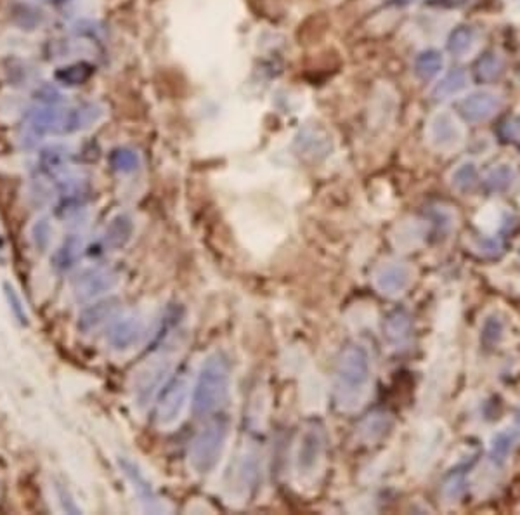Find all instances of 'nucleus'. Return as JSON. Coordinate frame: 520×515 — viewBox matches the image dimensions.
<instances>
[{
	"label": "nucleus",
	"instance_id": "obj_16",
	"mask_svg": "<svg viewBox=\"0 0 520 515\" xmlns=\"http://www.w3.org/2000/svg\"><path fill=\"white\" fill-rule=\"evenodd\" d=\"M132 234H134V221L127 213H118L107 224L103 242L108 249H124L132 240Z\"/></svg>",
	"mask_w": 520,
	"mask_h": 515
},
{
	"label": "nucleus",
	"instance_id": "obj_3",
	"mask_svg": "<svg viewBox=\"0 0 520 515\" xmlns=\"http://www.w3.org/2000/svg\"><path fill=\"white\" fill-rule=\"evenodd\" d=\"M229 443V424L212 420L203 427L189 448V467L198 476H209L222 462Z\"/></svg>",
	"mask_w": 520,
	"mask_h": 515
},
{
	"label": "nucleus",
	"instance_id": "obj_10",
	"mask_svg": "<svg viewBox=\"0 0 520 515\" xmlns=\"http://www.w3.org/2000/svg\"><path fill=\"white\" fill-rule=\"evenodd\" d=\"M372 280L380 295L389 297V299H397L410 290V286L414 282V273H413L412 266H408L406 263L387 261L375 269Z\"/></svg>",
	"mask_w": 520,
	"mask_h": 515
},
{
	"label": "nucleus",
	"instance_id": "obj_27",
	"mask_svg": "<svg viewBox=\"0 0 520 515\" xmlns=\"http://www.w3.org/2000/svg\"><path fill=\"white\" fill-rule=\"evenodd\" d=\"M111 165L120 174H132L139 169L141 160L139 155L130 148H118L111 155Z\"/></svg>",
	"mask_w": 520,
	"mask_h": 515
},
{
	"label": "nucleus",
	"instance_id": "obj_36",
	"mask_svg": "<svg viewBox=\"0 0 520 515\" xmlns=\"http://www.w3.org/2000/svg\"><path fill=\"white\" fill-rule=\"evenodd\" d=\"M0 249H2V238H0Z\"/></svg>",
	"mask_w": 520,
	"mask_h": 515
},
{
	"label": "nucleus",
	"instance_id": "obj_18",
	"mask_svg": "<svg viewBox=\"0 0 520 515\" xmlns=\"http://www.w3.org/2000/svg\"><path fill=\"white\" fill-rule=\"evenodd\" d=\"M479 46H481V36L477 34V30H474L470 26L456 28L449 38V51L458 59L472 57L474 54L477 53Z\"/></svg>",
	"mask_w": 520,
	"mask_h": 515
},
{
	"label": "nucleus",
	"instance_id": "obj_26",
	"mask_svg": "<svg viewBox=\"0 0 520 515\" xmlns=\"http://www.w3.org/2000/svg\"><path fill=\"white\" fill-rule=\"evenodd\" d=\"M2 290H4V297H5V301H7V305H9L11 313H13V316L18 320L19 324L28 326V324H30L28 309H26V304L23 303L18 290H16L13 284L9 283V282H5V283L2 284Z\"/></svg>",
	"mask_w": 520,
	"mask_h": 515
},
{
	"label": "nucleus",
	"instance_id": "obj_35",
	"mask_svg": "<svg viewBox=\"0 0 520 515\" xmlns=\"http://www.w3.org/2000/svg\"><path fill=\"white\" fill-rule=\"evenodd\" d=\"M515 432H517V436H520V417L519 420H517V426H515Z\"/></svg>",
	"mask_w": 520,
	"mask_h": 515
},
{
	"label": "nucleus",
	"instance_id": "obj_6",
	"mask_svg": "<svg viewBox=\"0 0 520 515\" xmlns=\"http://www.w3.org/2000/svg\"><path fill=\"white\" fill-rule=\"evenodd\" d=\"M189 399H191V384L188 376L176 375L174 378L165 382V386L158 392L157 411H155L158 427L172 428L178 426L189 407Z\"/></svg>",
	"mask_w": 520,
	"mask_h": 515
},
{
	"label": "nucleus",
	"instance_id": "obj_28",
	"mask_svg": "<svg viewBox=\"0 0 520 515\" xmlns=\"http://www.w3.org/2000/svg\"><path fill=\"white\" fill-rule=\"evenodd\" d=\"M387 427H389L387 415H378L377 413V415H370V418L361 424L359 432L366 443H375L383 436V430H387Z\"/></svg>",
	"mask_w": 520,
	"mask_h": 515
},
{
	"label": "nucleus",
	"instance_id": "obj_13",
	"mask_svg": "<svg viewBox=\"0 0 520 515\" xmlns=\"http://www.w3.org/2000/svg\"><path fill=\"white\" fill-rule=\"evenodd\" d=\"M144 328H146L144 321L139 316L136 314L124 316L122 320L117 321L109 330V347L117 353H127L134 349L143 340Z\"/></svg>",
	"mask_w": 520,
	"mask_h": 515
},
{
	"label": "nucleus",
	"instance_id": "obj_33",
	"mask_svg": "<svg viewBox=\"0 0 520 515\" xmlns=\"http://www.w3.org/2000/svg\"><path fill=\"white\" fill-rule=\"evenodd\" d=\"M508 4H512V5H519L520 7V0H506Z\"/></svg>",
	"mask_w": 520,
	"mask_h": 515
},
{
	"label": "nucleus",
	"instance_id": "obj_12",
	"mask_svg": "<svg viewBox=\"0 0 520 515\" xmlns=\"http://www.w3.org/2000/svg\"><path fill=\"white\" fill-rule=\"evenodd\" d=\"M503 107V96L500 90L483 88L472 90L462 99V111L466 120L472 124H481L493 118Z\"/></svg>",
	"mask_w": 520,
	"mask_h": 515
},
{
	"label": "nucleus",
	"instance_id": "obj_7",
	"mask_svg": "<svg viewBox=\"0 0 520 515\" xmlns=\"http://www.w3.org/2000/svg\"><path fill=\"white\" fill-rule=\"evenodd\" d=\"M448 441V430L441 422H429L420 428L412 448V469L425 474L437 462Z\"/></svg>",
	"mask_w": 520,
	"mask_h": 515
},
{
	"label": "nucleus",
	"instance_id": "obj_32",
	"mask_svg": "<svg viewBox=\"0 0 520 515\" xmlns=\"http://www.w3.org/2000/svg\"><path fill=\"white\" fill-rule=\"evenodd\" d=\"M484 340L489 344H496L503 337V323L498 318H489L484 323Z\"/></svg>",
	"mask_w": 520,
	"mask_h": 515
},
{
	"label": "nucleus",
	"instance_id": "obj_31",
	"mask_svg": "<svg viewBox=\"0 0 520 515\" xmlns=\"http://www.w3.org/2000/svg\"><path fill=\"white\" fill-rule=\"evenodd\" d=\"M55 491L56 497H57V500H59V505H61V509H63L66 514H82L80 507H78V505H76V501L73 500L70 489H68V488H66L63 482L56 480Z\"/></svg>",
	"mask_w": 520,
	"mask_h": 515
},
{
	"label": "nucleus",
	"instance_id": "obj_19",
	"mask_svg": "<svg viewBox=\"0 0 520 515\" xmlns=\"http://www.w3.org/2000/svg\"><path fill=\"white\" fill-rule=\"evenodd\" d=\"M470 88V77L464 70H454L443 77L432 89V98L435 99H451L465 94Z\"/></svg>",
	"mask_w": 520,
	"mask_h": 515
},
{
	"label": "nucleus",
	"instance_id": "obj_21",
	"mask_svg": "<svg viewBox=\"0 0 520 515\" xmlns=\"http://www.w3.org/2000/svg\"><path fill=\"white\" fill-rule=\"evenodd\" d=\"M446 68V57L444 54L439 53V51H425V53L420 54L414 61V70L416 73L425 78V80H431V78H435L437 75H441L443 70Z\"/></svg>",
	"mask_w": 520,
	"mask_h": 515
},
{
	"label": "nucleus",
	"instance_id": "obj_15",
	"mask_svg": "<svg viewBox=\"0 0 520 515\" xmlns=\"http://www.w3.org/2000/svg\"><path fill=\"white\" fill-rule=\"evenodd\" d=\"M38 167L49 178H61L70 170V151L61 144L47 146L38 155Z\"/></svg>",
	"mask_w": 520,
	"mask_h": 515
},
{
	"label": "nucleus",
	"instance_id": "obj_30",
	"mask_svg": "<svg viewBox=\"0 0 520 515\" xmlns=\"http://www.w3.org/2000/svg\"><path fill=\"white\" fill-rule=\"evenodd\" d=\"M89 68L86 65H73V67L61 68L56 73V77L65 86H78L89 78Z\"/></svg>",
	"mask_w": 520,
	"mask_h": 515
},
{
	"label": "nucleus",
	"instance_id": "obj_29",
	"mask_svg": "<svg viewBox=\"0 0 520 515\" xmlns=\"http://www.w3.org/2000/svg\"><path fill=\"white\" fill-rule=\"evenodd\" d=\"M51 234H53V228H51V222L47 217H40L36 219L30 230V236H32V243L36 250L44 252V250L49 247L51 243Z\"/></svg>",
	"mask_w": 520,
	"mask_h": 515
},
{
	"label": "nucleus",
	"instance_id": "obj_8",
	"mask_svg": "<svg viewBox=\"0 0 520 515\" xmlns=\"http://www.w3.org/2000/svg\"><path fill=\"white\" fill-rule=\"evenodd\" d=\"M120 284V274L108 267H90L73 280L72 290L78 303L96 301Z\"/></svg>",
	"mask_w": 520,
	"mask_h": 515
},
{
	"label": "nucleus",
	"instance_id": "obj_11",
	"mask_svg": "<svg viewBox=\"0 0 520 515\" xmlns=\"http://www.w3.org/2000/svg\"><path fill=\"white\" fill-rule=\"evenodd\" d=\"M172 370V363L165 357L153 359L141 366L134 376V399L138 405L146 407L165 386V380Z\"/></svg>",
	"mask_w": 520,
	"mask_h": 515
},
{
	"label": "nucleus",
	"instance_id": "obj_25",
	"mask_svg": "<svg viewBox=\"0 0 520 515\" xmlns=\"http://www.w3.org/2000/svg\"><path fill=\"white\" fill-rule=\"evenodd\" d=\"M410 334H412V321L404 313H395L385 323V335L394 345L404 344Z\"/></svg>",
	"mask_w": 520,
	"mask_h": 515
},
{
	"label": "nucleus",
	"instance_id": "obj_17",
	"mask_svg": "<svg viewBox=\"0 0 520 515\" xmlns=\"http://www.w3.org/2000/svg\"><path fill=\"white\" fill-rule=\"evenodd\" d=\"M423 236H425V228L422 226V222L410 219L395 226L393 232V243L395 249L401 252H413L423 243Z\"/></svg>",
	"mask_w": 520,
	"mask_h": 515
},
{
	"label": "nucleus",
	"instance_id": "obj_5",
	"mask_svg": "<svg viewBox=\"0 0 520 515\" xmlns=\"http://www.w3.org/2000/svg\"><path fill=\"white\" fill-rule=\"evenodd\" d=\"M427 144L433 151L451 155L458 151L466 141V129L456 113L441 108L433 111L425 129Z\"/></svg>",
	"mask_w": 520,
	"mask_h": 515
},
{
	"label": "nucleus",
	"instance_id": "obj_4",
	"mask_svg": "<svg viewBox=\"0 0 520 515\" xmlns=\"http://www.w3.org/2000/svg\"><path fill=\"white\" fill-rule=\"evenodd\" d=\"M326 462V434L318 424L305 427L295 448V474L301 482H314Z\"/></svg>",
	"mask_w": 520,
	"mask_h": 515
},
{
	"label": "nucleus",
	"instance_id": "obj_14",
	"mask_svg": "<svg viewBox=\"0 0 520 515\" xmlns=\"http://www.w3.org/2000/svg\"><path fill=\"white\" fill-rule=\"evenodd\" d=\"M120 311V303L117 299H101L82 309L78 314V330L84 334H92L113 320Z\"/></svg>",
	"mask_w": 520,
	"mask_h": 515
},
{
	"label": "nucleus",
	"instance_id": "obj_23",
	"mask_svg": "<svg viewBox=\"0 0 520 515\" xmlns=\"http://www.w3.org/2000/svg\"><path fill=\"white\" fill-rule=\"evenodd\" d=\"M479 180V169L474 160H464L451 172V184L458 191H470Z\"/></svg>",
	"mask_w": 520,
	"mask_h": 515
},
{
	"label": "nucleus",
	"instance_id": "obj_24",
	"mask_svg": "<svg viewBox=\"0 0 520 515\" xmlns=\"http://www.w3.org/2000/svg\"><path fill=\"white\" fill-rule=\"evenodd\" d=\"M517 178V170L512 163L508 161H502L498 165H495L487 178H485V184L493 190V191H503L506 188H510L514 184V180Z\"/></svg>",
	"mask_w": 520,
	"mask_h": 515
},
{
	"label": "nucleus",
	"instance_id": "obj_20",
	"mask_svg": "<svg viewBox=\"0 0 520 515\" xmlns=\"http://www.w3.org/2000/svg\"><path fill=\"white\" fill-rule=\"evenodd\" d=\"M517 438L519 436H517L515 428L502 430V432L495 434L493 439H491V445H489L491 460L496 463V465H502V463L506 462V458L512 455V449H514Z\"/></svg>",
	"mask_w": 520,
	"mask_h": 515
},
{
	"label": "nucleus",
	"instance_id": "obj_34",
	"mask_svg": "<svg viewBox=\"0 0 520 515\" xmlns=\"http://www.w3.org/2000/svg\"><path fill=\"white\" fill-rule=\"evenodd\" d=\"M42 2H51V4H59V2H66V0H42Z\"/></svg>",
	"mask_w": 520,
	"mask_h": 515
},
{
	"label": "nucleus",
	"instance_id": "obj_2",
	"mask_svg": "<svg viewBox=\"0 0 520 515\" xmlns=\"http://www.w3.org/2000/svg\"><path fill=\"white\" fill-rule=\"evenodd\" d=\"M231 396V363L222 351L207 355L198 374L193 392V408L199 417L216 413Z\"/></svg>",
	"mask_w": 520,
	"mask_h": 515
},
{
	"label": "nucleus",
	"instance_id": "obj_22",
	"mask_svg": "<svg viewBox=\"0 0 520 515\" xmlns=\"http://www.w3.org/2000/svg\"><path fill=\"white\" fill-rule=\"evenodd\" d=\"M82 249H84V240L80 236L72 234L65 238L53 257L55 266L57 269H70L75 264V261L78 259V255L82 253Z\"/></svg>",
	"mask_w": 520,
	"mask_h": 515
},
{
	"label": "nucleus",
	"instance_id": "obj_9",
	"mask_svg": "<svg viewBox=\"0 0 520 515\" xmlns=\"http://www.w3.org/2000/svg\"><path fill=\"white\" fill-rule=\"evenodd\" d=\"M117 463H118V469L126 476V479L128 480L134 495L138 497L141 507H143L146 512L162 514V512L168 510V507L165 505V501H162V498L158 497V493L153 488L151 480L146 478V474H144L138 463L130 460L128 457H118Z\"/></svg>",
	"mask_w": 520,
	"mask_h": 515
},
{
	"label": "nucleus",
	"instance_id": "obj_1",
	"mask_svg": "<svg viewBox=\"0 0 520 515\" xmlns=\"http://www.w3.org/2000/svg\"><path fill=\"white\" fill-rule=\"evenodd\" d=\"M373 365L366 345L354 342L343 347L333 380L337 408L343 413H354L364 407L372 394Z\"/></svg>",
	"mask_w": 520,
	"mask_h": 515
}]
</instances>
